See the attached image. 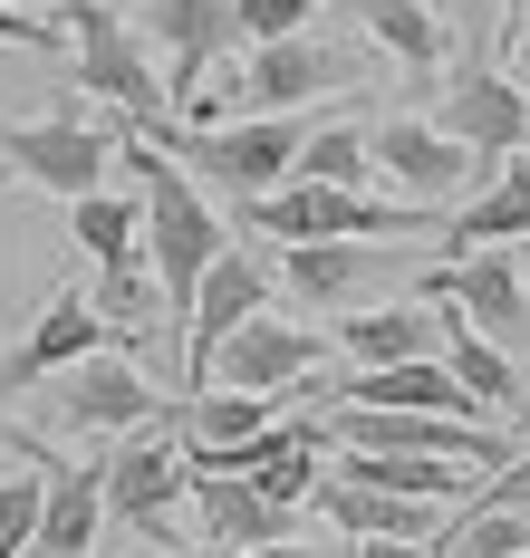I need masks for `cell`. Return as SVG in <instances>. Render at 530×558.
Returning <instances> with one entry per match:
<instances>
[{"label": "cell", "instance_id": "6da1fadb", "mask_svg": "<svg viewBox=\"0 0 530 558\" xmlns=\"http://www.w3.org/2000/svg\"><path fill=\"white\" fill-rule=\"evenodd\" d=\"M135 155V183H145V241H155V299L165 308H183L193 318V289H203V270L232 251V222L193 193V173L145 135V145H125Z\"/></svg>", "mask_w": 530, "mask_h": 558}, {"label": "cell", "instance_id": "7a4b0ae2", "mask_svg": "<svg viewBox=\"0 0 530 558\" xmlns=\"http://www.w3.org/2000/svg\"><path fill=\"white\" fill-rule=\"evenodd\" d=\"M241 222L270 231V241H424V231H444V213L434 203H414V213H396V203H366L357 183H309V173H280L270 193H251L241 203Z\"/></svg>", "mask_w": 530, "mask_h": 558}, {"label": "cell", "instance_id": "3957f363", "mask_svg": "<svg viewBox=\"0 0 530 558\" xmlns=\"http://www.w3.org/2000/svg\"><path fill=\"white\" fill-rule=\"evenodd\" d=\"M68 58H77V87L107 97L135 135H155V125L174 116V87L155 77V49L125 29L107 0H68Z\"/></svg>", "mask_w": 530, "mask_h": 558}, {"label": "cell", "instance_id": "277c9868", "mask_svg": "<svg viewBox=\"0 0 530 558\" xmlns=\"http://www.w3.org/2000/svg\"><path fill=\"white\" fill-rule=\"evenodd\" d=\"M338 87H357V58L328 49V39L280 29V39H251V58L203 97V116H290L309 97H338Z\"/></svg>", "mask_w": 530, "mask_h": 558}, {"label": "cell", "instance_id": "5b68a950", "mask_svg": "<svg viewBox=\"0 0 530 558\" xmlns=\"http://www.w3.org/2000/svg\"><path fill=\"white\" fill-rule=\"evenodd\" d=\"M299 135H309V125H290V116H232V135H203V125H183V116L155 125V145H165L174 165H193L203 183H222L232 203L270 193V183L299 165Z\"/></svg>", "mask_w": 530, "mask_h": 558}, {"label": "cell", "instance_id": "8992f818", "mask_svg": "<svg viewBox=\"0 0 530 558\" xmlns=\"http://www.w3.org/2000/svg\"><path fill=\"white\" fill-rule=\"evenodd\" d=\"M0 165H20L39 193L77 203V193H97V183H107L117 135H107L97 116H77V107H39V116H20V125H0Z\"/></svg>", "mask_w": 530, "mask_h": 558}, {"label": "cell", "instance_id": "52a82bcc", "mask_svg": "<svg viewBox=\"0 0 530 558\" xmlns=\"http://www.w3.org/2000/svg\"><path fill=\"white\" fill-rule=\"evenodd\" d=\"M414 241H280V289H299L309 308H366L406 279Z\"/></svg>", "mask_w": 530, "mask_h": 558}, {"label": "cell", "instance_id": "ba28073f", "mask_svg": "<svg viewBox=\"0 0 530 558\" xmlns=\"http://www.w3.org/2000/svg\"><path fill=\"white\" fill-rule=\"evenodd\" d=\"M414 299H444V308H463L472 328L502 337V347H521V337H530V279H521V251H502V241L454 251L444 270L414 279Z\"/></svg>", "mask_w": 530, "mask_h": 558}, {"label": "cell", "instance_id": "9c48e42d", "mask_svg": "<svg viewBox=\"0 0 530 558\" xmlns=\"http://www.w3.org/2000/svg\"><path fill=\"white\" fill-rule=\"evenodd\" d=\"M97 482H107V520L155 539V530H174L193 472H183V444H155L145 424H125L117 444H107V472H97Z\"/></svg>", "mask_w": 530, "mask_h": 558}, {"label": "cell", "instance_id": "30bf717a", "mask_svg": "<svg viewBox=\"0 0 530 558\" xmlns=\"http://www.w3.org/2000/svg\"><path fill=\"white\" fill-rule=\"evenodd\" d=\"M328 366V337L318 328H290V318H241L222 347H213V366H203V386H251V395H290L299 376H318Z\"/></svg>", "mask_w": 530, "mask_h": 558}, {"label": "cell", "instance_id": "8fae6325", "mask_svg": "<svg viewBox=\"0 0 530 558\" xmlns=\"http://www.w3.org/2000/svg\"><path fill=\"white\" fill-rule=\"evenodd\" d=\"M366 145H376V173L396 193H414V203H463V183L482 173V155H472L454 125H414V116L366 125Z\"/></svg>", "mask_w": 530, "mask_h": 558}, {"label": "cell", "instance_id": "7c38bea8", "mask_svg": "<svg viewBox=\"0 0 530 558\" xmlns=\"http://www.w3.org/2000/svg\"><path fill=\"white\" fill-rule=\"evenodd\" d=\"M97 347H125L117 318H107L87 289H59V299H49V318H39V328L20 337L10 356H0V395L49 386V376H68V366H77V356H97Z\"/></svg>", "mask_w": 530, "mask_h": 558}, {"label": "cell", "instance_id": "4fadbf2b", "mask_svg": "<svg viewBox=\"0 0 530 558\" xmlns=\"http://www.w3.org/2000/svg\"><path fill=\"white\" fill-rule=\"evenodd\" d=\"M59 424L68 434H125V424H155V386L135 366V347H97L59 376Z\"/></svg>", "mask_w": 530, "mask_h": 558}, {"label": "cell", "instance_id": "5bb4252c", "mask_svg": "<svg viewBox=\"0 0 530 558\" xmlns=\"http://www.w3.org/2000/svg\"><path fill=\"white\" fill-rule=\"evenodd\" d=\"M270 289H280V279L261 270L241 241L213 260V270H203V289H193V318H183V386H193V395H203V366H213V347H222V337H232L241 318L270 299Z\"/></svg>", "mask_w": 530, "mask_h": 558}, {"label": "cell", "instance_id": "9a60e30c", "mask_svg": "<svg viewBox=\"0 0 530 558\" xmlns=\"http://www.w3.org/2000/svg\"><path fill=\"white\" fill-rule=\"evenodd\" d=\"M155 39H165V87H174V116L203 107V68L241 39V20H232V0H155Z\"/></svg>", "mask_w": 530, "mask_h": 558}, {"label": "cell", "instance_id": "2e32d148", "mask_svg": "<svg viewBox=\"0 0 530 558\" xmlns=\"http://www.w3.org/2000/svg\"><path fill=\"white\" fill-rule=\"evenodd\" d=\"M183 501H193V520H203L213 558L261 549V539H299V530H290V510H280V501H261L241 472H193V482H183Z\"/></svg>", "mask_w": 530, "mask_h": 558}, {"label": "cell", "instance_id": "e0dca14e", "mask_svg": "<svg viewBox=\"0 0 530 558\" xmlns=\"http://www.w3.org/2000/svg\"><path fill=\"white\" fill-rule=\"evenodd\" d=\"M444 125L463 135L472 155H511V145L530 135V97L502 77V68L472 58V68H454V87H444Z\"/></svg>", "mask_w": 530, "mask_h": 558}, {"label": "cell", "instance_id": "ac0fdd59", "mask_svg": "<svg viewBox=\"0 0 530 558\" xmlns=\"http://www.w3.org/2000/svg\"><path fill=\"white\" fill-rule=\"evenodd\" d=\"M338 404H376V414H482L463 395V376L444 356H396V366H357Z\"/></svg>", "mask_w": 530, "mask_h": 558}, {"label": "cell", "instance_id": "d6986e66", "mask_svg": "<svg viewBox=\"0 0 530 558\" xmlns=\"http://www.w3.org/2000/svg\"><path fill=\"white\" fill-rule=\"evenodd\" d=\"M338 347L357 366H396V356H444V308L434 299H366L338 318Z\"/></svg>", "mask_w": 530, "mask_h": 558}, {"label": "cell", "instance_id": "ffe728a7", "mask_svg": "<svg viewBox=\"0 0 530 558\" xmlns=\"http://www.w3.org/2000/svg\"><path fill=\"white\" fill-rule=\"evenodd\" d=\"M338 472L348 482H376V492H414V501H472V462H454V452H386V444H338Z\"/></svg>", "mask_w": 530, "mask_h": 558}, {"label": "cell", "instance_id": "44dd1931", "mask_svg": "<svg viewBox=\"0 0 530 558\" xmlns=\"http://www.w3.org/2000/svg\"><path fill=\"white\" fill-rule=\"evenodd\" d=\"M434 308H444V299H434ZM444 366L463 376V395L482 404V414H521V404H530V376L511 366V347H502V337H482L463 308H444Z\"/></svg>", "mask_w": 530, "mask_h": 558}, {"label": "cell", "instance_id": "7402d4cb", "mask_svg": "<svg viewBox=\"0 0 530 558\" xmlns=\"http://www.w3.org/2000/svg\"><path fill=\"white\" fill-rule=\"evenodd\" d=\"M482 241H530V165H502L463 213H444V251H482Z\"/></svg>", "mask_w": 530, "mask_h": 558}, {"label": "cell", "instance_id": "603a6c76", "mask_svg": "<svg viewBox=\"0 0 530 558\" xmlns=\"http://www.w3.org/2000/svg\"><path fill=\"white\" fill-rule=\"evenodd\" d=\"M107 530V482L97 472H49V510H39V549L49 558H87Z\"/></svg>", "mask_w": 530, "mask_h": 558}, {"label": "cell", "instance_id": "cb8c5ba5", "mask_svg": "<svg viewBox=\"0 0 530 558\" xmlns=\"http://www.w3.org/2000/svg\"><path fill=\"white\" fill-rule=\"evenodd\" d=\"M424 558H530V510H502V501H463L444 520V539Z\"/></svg>", "mask_w": 530, "mask_h": 558}, {"label": "cell", "instance_id": "d4e9b609", "mask_svg": "<svg viewBox=\"0 0 530 558\" xmlns=\"http://www.w3.org/2000/svg\"><path fill=\"white\" fill-rule=\"evenodd\" d=\"M68 222H77V251H87L97 270H107V260H135V241H145V193H107V183H97V193H77Z\"/></svg>", "mask_w": 530, "mask_h": 558}, {"label": "cell", "instance_id": "484cf974", "mask_svg": "<svg viewBox=\"0 0 530 558\" xmlns=\"http://www.w3.org/2000/svg\"><path fill=\"white\" fill-rule=\"evenodd\" d=\"M261 424H270V395H251V386H203L193 404H183V434H193L183 452H222V444H251Z\"/></svg>", "mask_w": 530, "mask_h": 558}, {"label": "cell", "instance_id": "4316f807", "mask_svg": "<svg viewBox=\"0 0 530 558\" xmlns=\"http://www.w3.org/2000/svg\"><path fill=\"white\" fill-rule=\"evenodd\" d=\"M357 20H366V39H386V58H406V68L444 58V29H434L424 0H357Z\"/></svg>", "mask_w": 530, "mask_h": 558}, {"label": "cell", "instance_id": "83f0119b", "mask_svg": "<svg viewBox=\"0 0 530 558\" xmlns=\"http://www.w3.org/2000/svg\"><path fill=\"white\" fill-rule=\"evenodd\" d=\"M290 173H309V183H357L366 193V173H376V145H366V125H309L299 135V165Z\"/></svg>", "mask_w": 530, "mask_h": 558}, {"label": "cell", "instance_id": "f1b7e54d", "mask_svg": "<svg viewBox=\"0 0 530 558\" xmlns=\"http://www.w3.org/2000/svg\"><path fill=\"white\" fill-rule=\"evenodd\" d=\"M87 299H97V308L117 318V337H125V347H135V337H145V318L165 308V299H155V270H145V260H107Z\"/></svg>", "mask_w": 530, "mask_h": 558}, {"label": "cell", "instance_id": "f546056e", "mask_svg": "<svg viewBox=\"0 0 530 558\" xmlns=\"http://www.w3.org/2000/svg\"><path fill=\"white\" fill-rule=\"evenodd\" d=\"M39 510H49V472H0V558L39 549Z\"/></svg>", "mask_w": 530, "mask_h": 558}, {"label": "cell", "instance_id": "4dcf8cb0", "mask_svg": "<svg viewBox=\"0 0 530 558\" xmlns=\"http://www.w3.org/2000/svg\"><path fill=\"white\" fill-rule=\"evenodd\" d=\"M309 10H318V0H232L241 39H280V29H309Z\"/></svg>", "mask_w": 530, "mask_h": 558}, {"label": "cell", "instance_id": "1f68e13d", "mask_svg": "<svg viewBox=\"0 0 530 558\" xmlns=\"http://www.w3.org/2000/svg\"><path fill=\"white\" fill-rule=\"evenodd\" d=\"M472 501H502V510H530V444L511 452V462H502V472H482V482H472Z\"/></svg>", "mask_w": 530, "mask_h": 558}, {"label": "cell", "instance_id": "d6a6232c", "mask_svg": "<svg viewBox=\"0 0 530 558\" xmlns=\"http://www.w3.org/2000/svg\"><path fill=\"white\" fill-rule=\"evenodd\" d=\"M0 39H20V49H59V29H49V20H29L20 0H0Z\"/></svg>", "mask_w": 530, "mask_h": 558}, {"label": "cell", "instance_id": "836d02e7", "mask_svg": "<svg viewBox=\"0 0 530 558\" xmlns=\"http://www.w3.org/2000/svg\"><path fill=\"white\" fill-rule=\"evenodd\" d=\"M232 558H328V549H309V539H261V549H232Z\"/></svg>", "mask_w": 530, "mask_h": 558}, {"label": "cell", "instance_id": "e575fe53", "mask_svg": "<svg viewBox=\"0 0 530 558\" xmlns=\"http://www.w3.org/2000/svg\"><path fill=\"white\" fill-rule=\"evenodd\" d=\"M357 558H424V539H357Z\"/></svg>", "mask_w": 530, "mask_h": 558}, {"label": "cell", "instance_id": "d590c367", "mask_svg": "<svg viewBox=\"0 0 530 558\" xmlns=\"http://www.w3.org/2000/svg\"><path fill=\"white\" fill-rule=\"evenodd\" d=\"M511 58H530V0L511 10Z\"/></svg>", "mask_w": 530, "mask_h": 558}, {"label": "cell", "instance_id": "8d00e7d4", "mask_svg": "<svg viewBox=\"0 0 530 558\" xmlns=\"http://www.w3.org/2000/svg\"><path fill=\"white\" fill-rule=\"evenodd\" d=\"M511 251H521V279H530V241H511Z\"/></svg>", "mask_w": 530, "mask_h": 558}]
</instances>
